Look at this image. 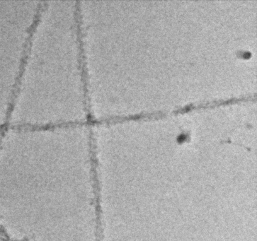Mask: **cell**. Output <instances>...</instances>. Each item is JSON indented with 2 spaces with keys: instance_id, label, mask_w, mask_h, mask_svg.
<instances>
[{
  "instance_id": "cell-1",
  "label": "cell",
  "mask_w": 257,
  "mask_h": 241,
  "mask_svg": "<svg viewBox=\"0 0 257 241\" xmlns=\"http://www.w3.org/2000/svg\"><path fill=\"white\" fill-rule=\"evenodd\" d=\"M21 68L29 105L19 127L90 122L77 0L41 1Z\"/></svg>"
}]
</instances>
